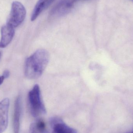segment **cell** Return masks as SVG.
Segmentation results:
<instances>
[{
    "mask_svg": "<svg viewBox=\"0 0 133 133\" xmlns=\"http://www.w3.org/2000/svg\"><path fill=\"white\" fill-rule=\"evenodd\" d=\"M52 133H77L75 129L66 125L61 119L57 117L50 120Z\"/></svg>",
    "mask_w": 133,
    "mask_h": 133,
    "instance_id": "5",
    "label": "cell"
},
{
    "mask_svg": "<svg viewBox=\"0 0 133 133\" xmlns=\"http://www.w3.org/2000/svg\"><path fill=\"white\" fill-rule=\"evenodd\" d=\"M129 133H133V130H132V132H131Z\"/></svg>",
    "mask_w": 133,
    "mask_h": 133,
    "instance_id": "13",
    "label": "cell"
},
{
    "mask_svg": "<svg viewBox=\"0 0 133 133\" xmlns=\"http://www.w3.org/2000/svg\"><path fill=\"white\" fill-rule=\"evenodd\" d=\"M50 55L47 51L40 49L27 58L25 65V75L28 79H36L42 75L47 66Z\"/></svg>",
    "mask_w": 133,
    "mask_h": 133,
    "instance_id": "1",
    "label": "cell"
},
{
    "mask_svg": "<svg viewBox=\"0 0 133 133\" xmlns=\"http://www.w3.org/2000/svg\"><path fill=\"white\" fill-rule=\"evenodd\" d=\"M9 100L5 98L0 102V133L4 132L8 126Z\"/></svg>",
    "mask_w": 133,
    "mask_h": 133,
    "instance_id": "4",
    "label": "cell"
},
{
    "mask_svg": "<svg viewBox=\"0 0 133 133\" xmlns=\"http://www.w3.org/2000/svg\"><path fill=\"white\" fill-rule=\"evenodd\" d=\"M1 34L0 48H5L10 44L14 37L15 28L6 24L2 27Z\"/></svg>",
    "mask_w": 133,
    "mask_h": 133,
    "instance_id": "6",
    "label": "cell"
},
{
    "mask_svg": "<svg viewBox=\"0 0 133 133\" xmlns=\"http://www.w3.org/2000/svg\"><path fill=\"white\" fill-rule=\"evenodd\" d=\"M28 98L30 112L33 117H37L45 114L46 108L38 84H36L29 91Z\"/></svg>",
    "mask_w": 133,
    "mask_h": 133,
    "instance_id": "2",
    "label": "cell"
},
{
    "mask_svg": "<svg viewBox=\"0 0 133 133\" xmlns=\"http://www.w3.org/2000/svg\"><path fill=\"white\" fill-rule=\"evenodd\" d=\"M5 78L3 76H0V85L3 83L4 80Z\"/></svg>",
    "mask_w": 133,
    "mask_h": 133,
    "instance_id": "11",
    "label": "cell"
},
{
    "mask_svg": "<svg viewBox=\"0 0 133 133\" xmlns=\"http://www.w3.org/2000/svg\"><path fill=\"white\" fill-rule=\"evenodd\" d=\"M26 15V11L23 5L18 1L13 2L6 24L14 28L18 27L24 21Z\"/></svg>",
    "mask_w": 133,
    "mask_h": 133,
    "instance_id": "3",
    "label": "cell"
},
{
    "mask_svg": "<svg viewBox=\"0 0 133 133\" xmlns=\"http://www.w3.org/2000/svg\"><path fill=\"white\" fill-rule=\"evenodd\" d=\"M9 75H10V73H9V71L8 70H4L3 74H2V76L4 77L5 79L8 78V77H9Z\"/></svg>",
    "mask_w": 133,
    "mask_h": 133,
    "instance_id": "10",
    "label": "cell"
},
{
    "mask_svg": "<svg viewBox=\"0 0 133 133\" xmlns=\"http://www.w3.org/2000/svg\"><path fill=\"white\" fill-rule=\"evenodd\" d=\"M55 0H39L36 4L31 15V20L34 21L40 14L49 7Z\"/></svg>",
    "mask_w": 133,
    "mask_h": 133,
    "instance_id": "8",
    "label": "cell"
},
{
    "mask_svg": "<svg viewBox=\"0 0 133 133\" xmlns=\"http://www.w3.org/2000/svg\"><path fill=\"white\" fill-rule=\"evenodd\" d=\"M1 52H0V58H1Z\"/></svg>",
    "mask_w": 133,
    "mask_h": 133,
    "instance_id": "12",
    "label": "cell"
},
{
    "mask_svg": "<svg viewBox=\"0 0 133 133\" xmlns=\"http://www.w3.org/2000/svg\"><path fill=\"white\" fill-rule=\"evenodd\" d=\"M29 133H50L48 130L44 122L41 120H38L30 125Z\"/></svg>",
    "mask_w": 133,
    "mask_h": 133,
    "instance_id": "9",
    "label": "cell"
},
{
    "mask_svg": "<svg viewBox=\"0 0 133 133\" xmlns=\"http://www.w3.org/2000/svg\"><path fill=\"white\" fill-rule=\"evenodd\" d=\"M22 109L21 98L20 96H19L16 98L15 103L13 123L14 133L19 132Z\"/></svg>",
    "mask_w": 133,
    "mask_h": 133,
    "instance_id": "7",
    "label": "cell"
}]
</instances>
